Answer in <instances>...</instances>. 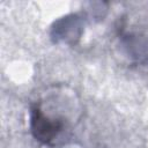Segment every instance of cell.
<instances>
[{
    "label": "cell",
    "mask_w": 148,
    "mask_h": 148,
    "mask_svg": "<svg viewBox=\"0 0 148 148\" xmlns=\"http://www.w3.org/2000/svg\"><path fill=\"white\" fill-rule=\"evenodd\" d=\"M30 128L37 141L44 145H51L62 132L64 121L57 118H50L38 105H34L30 110Z\"/></svg>",
    "instance_id": "obj_1"
}]
</instances>
